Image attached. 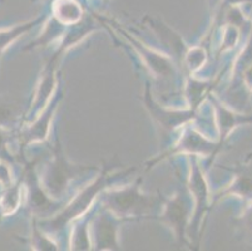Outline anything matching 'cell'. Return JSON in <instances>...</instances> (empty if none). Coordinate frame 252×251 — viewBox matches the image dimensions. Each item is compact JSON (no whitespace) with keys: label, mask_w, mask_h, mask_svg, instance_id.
Listing matches in <instances>:
<instances>
[{"label":"cell","mask_w":252,"mask_h":251,"mask_svg":"<svg viewBox=\"0 0 252 251\" xmlns=\"http://www.w3.org/2000/svg\"><path fill=\"white\" fill-rule=\"evenodd\" d=\"M155 197L144 195L139 190L138 182L133 186L105 193L104 204L116 216L137 217L150 213L156 205Z\"/></svg>","instance_id":"6da1fadb"},{"label":"cell","mask_w":252,"mask_h":251,"mask_svg":"<svg viewBox=\"0 0 252 251\" xmlns=\"http://www.w3.org/2000/svg\"><path fill=\"white\" fill-rule=\"evenodd\" d=\"M105 182H107V175L103 174L102 176L95 179L94 182L87 186L78 196H75L73 201L63 211H61L59 215H57V217L52 218L47 222H43V229L50 232L57 231V230L63 229L65 225L69 224L70 221L83 215L89 209L93 200L97 197L98 193L105 187Z\"/></svg>","instance_id":"7a4b0ae2"},{"label":"cell","mask_w":252,"mask_h":251,"mask_svg":"<svg viewBox=\"0 0 252 251\" xmlns=\"http://www.w3.org/2000/svg\"><path fill=\"white\" fill-rule=\"evenodd\" d=\"M83 170H86V167L73 165L64 157L61 149H56L54 158L47 167L43 176V186L45 192L50 197H59L67 188L70 179Z\"/></svg>","instance_id":"3957f363"},{"label":"cell","mask_w":252,"mask_h":251,"mask_svg":"<svg viewBox=\"0 0 252 251\" xmlns=\"http://www.w3.org/2000/svg\"><path fill=\"white\" fill-rule=\"evenodd\" d=\"M189 217V206L182 195H176L166 205L163 213V221L171 229H173L176 238L180 241L185 238L186 222Z\"/></svg>","instance_id":"277c9868"},{"label":"cell","mask_w":252,"mask_h":251,"mask_svg":"<svg viewBox=\"0 0 252 251\" xmlns=\"http://www.w3.org/2000/svg\"><path fill=\"white\" fill-rule=\"evenodd\" d=\"M144 103H146V107L151 110V114L155 117L156 121L167 130H172V128L177 127L178 124L192 118V112H167L166 109L158 107L151 98L148 87L146 89V93H144Z\"/></svg>","instance_id":"5b68a950"},{"label":"cell","mask_w":252,"mask_h":251,"mask_svg":"<svg viewBox=\"0 0 252 251\" xmlns=\"http://www.w3.org/2000/svg\"><path fill=\"white\" fill-rule=\"evenodd\" d=\"M93 238L99 250L118 249L117 244V225L108 215H100L93 225Z\"/></svg>","instance_id":"8992f818"},{"label":"cell","mask_w":252,"mask_h":251,"mask_svg":"<svg viewBox=\"0 0 252 251\" xmlns=\"http://www.w3.org/2000/svg\"><path fill=\"white\" fill-rule=\"evenodd\" d=\"M25 176H27V187H28L29 207L34 213H44V211L50 210L52 200L48 197L49 195H45L44 191L42 190V186H39L32 166H28L25 169Z\"/></svg>","instance_id":"52a82bcc"},{"label":"cell","mask_w":252,"mask_h":251,"mask_svg":"<svg viewBox=\"0 0 252 251\" xmlns=\"http://www.w3.org/2000/svg\"><path fill=\"white\" fill-rule=\"evenodd\" d=\"M52 11L57 22L64 25L77 24L83 15L81 4L75 0H54Z\"/></svg>","instance_id":"ba28073f"},{"label":"cell","mask_w":252,"mask_h":251,"mask_svg":"<svg viewBox=\"0 0 252 251\" xmlns=\"http://www.w3.org/2000/svg\"><path fill=\"white\" fill-rule=\"evenodd\" d=\"M57 106H50L48 109L44 110V113L40 118L36 119L33 124H31L28 128H25L22 133L23 143L28 144L31 142H38L43 141L47 137L48 132H49V123L50 119L53 118V114L56 112Z\"/></svg>","instance_id":"9c48e42d"},{"label":"cell","mask_w":252,"mask_h":251,"mask_svg":"<svg viewBox=\"0 0 252 251\" xmlns=\"http://www.w3.org/2000/svg\"><path fill=\"white\" fill-rule=\"evenodd\" d=\"M150 24L157 32V34H159L161 39H163L164 44L171 48L172 52L176 54V57L183 58L186 47L182 38L172 28H169L166 23L162 22L161 19H150Z\"/></svg>","instance_id":"30bf717a"},{"label":"cell","mask_w":252,"mask_h":251,"mask_svg":"<svg viewBox=\"0 0 252 251\" xmlns=\"http://www.w3.org/2000/svg\"><path fill=\"white\" fill-rule=\"evenodd\" d=\"M54 86H56V74H54V69L52 67V62H50L49 67H47L43 72L42 80L39 83L33 103L31 105V110L33 109L34 112H36L39 108L43 107L49 101V96L52 94Z\"/></svg>","instance_id":"8fae6325"},{"label":"cell","mask_w":252,"mask_h":251,"mask_svg":"<svg viewBox=\"0 0 252 251\" xmlns=\"http://www.w3.org/2000/svg\"><path fill=\"white\" fill-rule=\"evenodd\" d=\"M44 18H36V19L31 20V22L22 23V24H18L13 28H8V29H3L0 31V55L3 54L6 49H8L9 45H11L19 38L22 34L27 33L29 29H32L33 27H35L38 23H40Z\"/></svg>","instance_id":"7c38bea8"},{"label":"cell","mask_w":252,"mask_h":251,"mask_svg":"<svg viewBox=\"0 0 252 251\" xmlns=\"http://www.w3.org/2000/svg\"><path fill=\"white\" fill-rule=\"evenodd\" d=\"M22 182L15 186L5 188L0 197V214L3 216H9L18 210L22 202Z\"/></svg>","instance_id":"4fadbf2b"},{"label":"cell","mask_w":252,"mask_h":251,"mask_svg":"<svg viewBox=\"0 0 252 251\" xmlns=\"http://www.w3.org/2000/svg\"><path fill=\"white\" fill-rule=\"evenodd\" d=\"M215 106L217 108V118H219V127L221 130V133H223V137H226V135L230 133V131L232 128H235L237 124H241L244 122H252V118H245L242 116H236L232 112L227 110L223 106H221L220 103L215 102Z\"/></svg>","instance_id":"5bb4252c"},{"label":"cell","mask_w":252,"mask_h":251,"mask_svg":"<svg viewBox=\"0 0 252 251\" xmlns=\"http://www.w3.org/2000/svg\"><path fill=\"white\" fill-rule=\"evenodd\" d=\"M182 148L187 149L189 152H201L203 155H207L211 149H214V144L208 143L202 136L191 132L183 138Z\"/></svg>","instance_id":"9a60e30c"},{"label":"cell","mask_w":252,"mask_h":251,"mask_svg":"<svg viewBox=\"0 0 252 251\" xmlns=\"http://www.w3.org/2000/svg\"><path fill=\"white\" fill-rule=\"evenodd\" d=\"M31 246L34 250H56V245L47 238L42 232L34 226V231L31 236Z\"/></svg>","instance_id":"2e32d148"},{"label":"cell","mask_w":252,"mask_h":251,"mask_svg":"<svg viewBox=\"0 0 252 251\" xmlns=\"http://www.w3.org/2000/svg\"><path fill=\"white\" fill-rule=\"evenodd\" d=\"M73 244L70 248L72 249H77V250H84V249H88V246L91 245L89 244V236L87 234V229H86V225L83 226H79L75 227L74 232H73Z\"/></svg>","instance_id":"e0dca14e"},{"label":"cell","mask_w":252,"mask_h":251,"mask_svg":"<svg viewBox=\"0 0 252 251\" xmlns=\"http://www.w3.org/2000/svg\"><path fill=\"white\" fill-rule=\"evenodd\" d=\"M205 52L200 48H194L192 49L189 54L186 55V62H187V67H189L191 71H196V69L200 68L201 66L205 62Z\"/></svg>","instance_id":"ac0fdd59"},{"label":"cell","mask_w":252,"mask_h":251,"mask_svg":"<svg viewBox=\"0 0 252 251\" xmlns=\"http://www.w3.org/2000/svg\"><path fill=\"white\" fill-rule=\"evenodd\" d=\"M251 62H252V36L250 43L244 49V52H242L241 55L238 57L237 62H236V68H238L240 71H245L247 67L251 66Z\"/></svg>","instance_id":"d6986e66"},{"label":"cell","mask_w":252,"mask_h":251,"mask_svg":"<svg viewBox=\"0 0 252 251\" xmlns=\"http://www.w3.org/2000/svg\"><path fill=\"white\" fill-rule=\"evenodd\" d=\"M14 118L15 113L13 107H10V105H6V103L0 101V127H5L6 124L14 121Z\"/></svg>","instance_id":"ffe728a7"},{"label":"cell","mask_w":252,"mask_h":251,"mask_svg":"<svg viewBox=\"0 0 252 251\" xmlns=\"http://www.w3.org/2000/svg\"><path fill=\"white\" fill-rule=\"evenodd\" d=\"M0 185L4 188H8L13 186V176H11V170L5 161L0 160Z\"/></svg>","instance_id":"44dd1931"},{"label":"cell","mask_w":252,"mask_h":251,"mask_svg":"<svg viewBox=\"0 0 252 251\" xmlns=\"http://www.w3.org/2000/svg\"><path fill=\"white\" fill-rule=\"evenodd\" d=\"M242 225L246 229V231H249L250 235H252V206L247 209L246 213L242 216Z\"/></svg>","instance_id":"7402d4cb"},{"label":"cell","mask_w":252,"mask_h":251,"mask_svg":"<svg viewBox=\"0 0 252 251\" xmlns=\"http://www.w3.org/2000/svg\"><path fill=\"white\" fill-rule=\"evenodd\" d=\"M245 3H252V0H222L221 10L226 8H231V6H238Z\"/></svg>","instance_id":"603a6c76"},{"label":"cell","mask_w":252,"mask_h":251,"mask_svg":"<svg viewBox=\"0 0 252 251\" xmlns=\"http://www.w3.org/2000/svg\"><path fill=\"white\" fill-rule=\"evenodd\" d=\"M5 143H6V133L3 128L0 127V155L1 156L6 155Z\"/></svg>","instance_id":"cb8c5ba5"},{"label":"cell","mask_w":252,"mask_h":251,"mask_svg":"<svg viewBox=\"0 0 252 251\" xmlns=\"http://www.w3.org/2000/svg\"><path fill=\"white\" fill-rule=\"evenodd\" d=\"M244 80L245 83H246V86L249 87L250 89H252V64L245 69Z\"/></svg>","instance_id":"d4e9b609"}]
</instances>
